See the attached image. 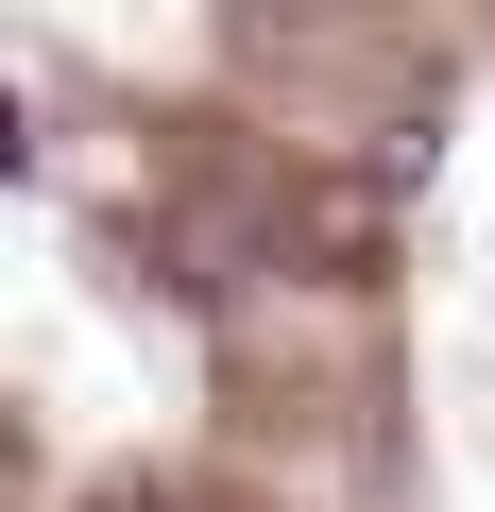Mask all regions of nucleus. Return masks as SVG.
Wrapping results in <instances>:
<instances>
[{
	"instance_id": "f257e3e1",
	"label": "nucleus",
	"mask_w": 495,
	"mask_h": 512,
	"mask_svg": "<svg viewBox=\"0 0 495 512\" xmlns=\"http://www.w3.org/2000/svg\"><path fill=\"white\" fill-rule=\"evenodd\" d=\"M103 512H137V495H103Z\"/></svg>"
}]
</instances>
